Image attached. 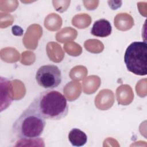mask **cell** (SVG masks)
<instances>
[{
    "mask_svg": "<svg viewBox=\"0 0 147 147\" xmlns=\"http://www.w3.org/2000/svg\"><path fill=\"white\" fill-rule=\"evenodd\" d=\"M45 119L59 121L65 118L69 111L67 98L56 90H46L37 95L28 107Z\"/></svg>",
    "mask_w": 147,
    "mask_h": 147,
    "instance_id": "obj_1",
    "label": "cell"
},
{
    "mask_svg": "<svg viewBox=\"0 0 147 147\" xmlns=\"http://www.w3.org/2000/svg\"><path fill=\"white\" fill-rule=\"evenodd\" d=\"M45 125L43 117L27 107L13 123L12 134L18 140L37 138L42 134Z\"/></svg>",
    "mask_w": 147,
    "mask_h": 147,
    "instance_id": "obj_2",
    "label": "cell"
},
{
    "mask_svg": "<svg viewBox=\"0 0 147 147\" xmlns=\"http://www.w3.org/2000/svg\"><path fill=\"white\" fill-rule=\"evenodd\" d=\"M124 62L129 71L137 75L147 74V44L145 41H134L126 48Z\"/></svg>",
    "mask_w": 147,
    "mask_h": 147,
    "instance_id": "obj_3",
    "label": "cell"
},
{
    "mask_svg": "<svg viewBox=\"0 0 147 147\" xmlns=\"http://www.w3.org/2000/svg\"><path fill=\"white\" fill-rule=\"evenodd\" d=\"M35 78L39 86L50 90L59 86L62 80L60 69L54 64L41 66L36 72Z\"/></svg>",
    "mask_w": 147,
    "mask_h": 147,
    "instance_id": "obj_4",
    "label": "cell"
},
{
    "mask_svg": "<svg viewBox=\"0 0 147 147\" xmlns=\"http://www.w3.org/2000/svg\"><path fill=\"white\" fill-rule=\"evenodd\" d=\"M1 111L10 106L13 100L11 82L6 78L1 77Z\"/></svg>",
    "mask_w": 147,
    "mask_h": 147,
    "instance_id": "obj_5",
    "label": "cell"
},
{
    "mask_svg": "<svg viewBox=\"0 0 147 147\" xmlns=\"http://www.w3.org/2000/svg\"><path fill=\"white\" fill-rule=\"evenodd\" d=\"M112 32V27L110 22L105 19L101 18L94 22L91 33L94 36L99 37H106L110 35Z\"/></svg>",
    "mask_w": 147,
    "mask_h": 147,
    "instance_id": "obj_6",
    "label": "cell"
},
{
    "mask_svg": "<svg viewBox=\"0 0 147 147\" xmlns=\"http://www.w3.org/2000/svg\"><path fill=\"white\" fill-rule=\"evenodd\" d=\"M68 140L72 146H82L87 141L86 134L78 128H74L70 130L68 134Z\"/></svg>",
    "mask_w": 147,
    "mask_h": 147,
    "instance_id": "obj_7",
    "label": "cell"
}]
</instances>
